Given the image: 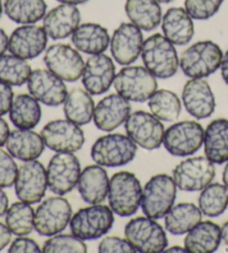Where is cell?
Wrapping results in <instances>:
<instances>
[{
  "instance_id": "obj_31",
  "label": "cell",
  "mask_w": 228,
  "mask_h": 253,
  "mask_svg": "<svg viewBox=\"0 0 228 253\" xmlns=\"http://www.w3.org/2000/svg\"><path fill=\"white\" fill-rule=\"evenodd\" d=\"M9 119L17 128L32 129L36 127L41 120L39 102L32 95H17L10 107Z\"/></svg>"
},
{
  "instance_id": "obj_5",
  "label": "cell",
  "mask_w": 228,
  "mask_h": 253,
  "mask_svg": "<svg viewBox=\"0 0 228 253\" xmlns=\"http://www.w3.org/2000/svg\"><path fill=\"white\" fill-rule=\"evenodd\" d=\"M125 237L136 252L159 253L168 247V239L163 226L146 215L130 220L125 226Z\"/></svg>"
},
{
  "instance_id": "obj_23",
  "label": "cell",
  "mask_w": 228,
  "mask_h": 253,
  "mask_svg": "<svg viewBox=\"0 0 228 253\" xmlns=\"http://www.w3.org/2000/svg\"><path fill=\"white\" fill-rule=\"evenodd\" d=\"M80 11L75 5L61 3L43 17V29L54 41L72 36L80 25Z\"/></svg>"
},
{
  "instance_id": "obj_6",
  "label": "cell",
  "mask_w": 228,
  "mask_h": 253,
  "mask_svg": "<svg viewBox=\"0 0 228 253\" xmlns=\"http://www.w3.org/2000/svg\"><path fill=\"white\" fill-rule=\"evenodd\" d=\"M137 153V146L122 134H107L91 146L90 155L96 164L105 168H118L130 163Z\"/></svg>"
},
{
  "instance_id": "obj_7",
  "label": "cell",
  "mask_w": 228,
  "mask_h": 253,
  "mask_svg": "<svg viewBox=\"0 0 228 253\" xmlns=\"http://www.w3.org/2000/svg\"><path fill=\"white\" fill-rule=\"evenodd\" d=\"M113 85L117 94L135 103L146 102L157 90L156 77L142 66L124 67L116 75Z\"/></svg>"
},
{
  "instance_id": "obj_38",
  "label": "cell",
  "mask_w": 228,
  "mask_h": 253,
  "mask_svg": "<svg viewBox=\"0 0 228 253\" xmlns=\"http://www.w3.org/2000/svg\"><path fill=\"white\" fill-rule=\"evenodd\" d=\"M6 224L12 234L23 237L33 232L35 229V212L32 204L16 202L6 212Z\"/></svg>"
},
{
  "instance_id": "obj_33",
  "label": "cell",
  "mask_w": 228,
  "mask_h": 253,
  "mask_svg": "<svg viewBox=\"0 0 228 253\" xmlns=\"http://www.w3.org/2000/svg\"><path fill=\"white\" fill-rule=\"evenodd\" d=\"M200 209L192 203H179L174 206L165 215V228L174 235H182L201 221Z\"/></svg>"
},
{
  "instance_id": "obj_55",
  "label": "cell",
  "mask_w": 228,
  "mask_h": 253,
  "mask_svg": "<svg viewBox=\"0 0 228 253\" xmlns=\"http://www.w3.org/2000/svg\"><path fill=\"white\" fill-rule=\"evenodd\" d=\"M2 10H3L2 2H1V0H0V17H1V15H2Z\"/></svg>"
},
{
  "instance_id": "obj_12",
  "label": "cell",
  "mask_w": 228,
  "mask_h": 253,
  "mask_svg": "<svg viewBox=\"0 0 228 253\" xmlns=\"http://www.w3.org/2000/svg\"><path fill=\"white\" fill-rule=\"evenodd\" d=\"M215 167L212 161L204 156L184 160L173 171V178L177 189L186 192H197L213 182Z\"/></svg>"
},
{
  "instance_id": "obj_37",
  "label": "cell",
  "mask_w": 228,
  "mask_h": 253,
  "mask_svg": "<svg viewBox=\"0 0 228 253\" xmlns=\"http://www.w3.org/2000/svg\"><path fill=\"white\" fill-rule=\"evenodd\" d=\"M32 72L26 59L12 54L0 56V82L10 86H23L28 82Z\"/></svg>"
},
{
  "instance_id": "obj_13",
  "label": "cell",
  "mask_w": 228,
  "mask_h": 253,
  "mask_svg": "<svg viewBox=\"0 0 228 253\" xmlns=\"http://www.w3.org/2000/svg\"><path fill=\"white\" fill-rule=\"evenodd\" d=\"M45 145L57 153H75L81 150L85 135L79 125L68 120H56L47 123L41 130Z\"/></svg>"
},
{
  "instance_id": "obj_51",
  "label": "cell",
  "mask_w": 228,
  "mask_h": 253,
  "mask_svg": "<svg viewBox=\"0 0 228 253\" xmlns=\"http://www.w3.org/2000/svg\"><path fill=\"white\" fill-rule=\"evenodd\" d=\"M57 1H59L61 3H69V5H81V3H85L87 1H89V0H57Z\"/></svg>"
},
{
  "instance_id": "obj_44",
  "label": "cell",
  "mask_w": 228,
  "mask_h": 253,
  "mask_svg": "<svg viewBox=\"0 0 228 253\" xmlns=\"http://www.w3.org/2000/svg\"><path fill=\"white\" fill-rule=\"evenodd\" d=\"M14 102V90L11 86L0 82V117L9 113Z\"/></svg>"
},
{
  "instance_id": "obj_42",
  "label": "cell",
  "mask_w": 228,
  "mask_h": 253,
  "mask_svg": "<svg viewBox=\"0 0 228 253\" xmlns=\"http://www.w3.org/2000/svg\"><path fill=\"white\" fill-rule=\"evenodd\" d=\"M98 251L100 253H134L136 250L134 247L121 238L118 237H106L99 243Z\"/></svg>"
},
{
  "instance_id": "obj_22",
  "label": "cell",
  "mask_w": 228,
  "mask_h": 253,
  "mask_svg": "<svg viewBox=\"0 0 228 253\" xmlns=\"http://www.w3.org/2000/svg\"><path fill=\"white\" fill-rule=\"evenodd\" d=\"M130 111L129 100L119 94H111L96 105L93 117L94 123L98 129L112 132L125 123L130 115Z\"/></svg>"
},
{
  "instance_id": "obj_3",
  "label": "cell",
  "mask_w": 228,
  "mask_h": 253,
  "mask_svg": "<svg viewBox=\"0 0 228 253\" xmlns=\"http://www.w3.org/2000/svg\"><path fill=\"white\" fill-rule=\"evenodd\" d=\"M177 186L168 174H156L152 176L143 189L142 210L151 219L158 220L170 211L176 200Z\"/></svg>"
},
{
  "instance_id": "obj_49",
  "label": "cell",
  "mask_w": 228,
  "mask_h": 253,
  "mask_svg": "<svg viewBox=\"0 0 228 253\" xmlns=\"http://www.w3.org/2000/svg\"><path fill=\"white\" fill-rule=\"evenodd\" d=\"M221 74L224 82L228 85V50L223 56V60L221 64Z\"/></svg>"
},
{
  "instance_id": "obj_10",
  "label": "cell",
  "mask_w": 228,
  "mask_h": 253,
  "mask_svg": "<svg viewBox=\"0 0 228 253\" xmlns=\"http://www.w3.org/2000/svg\"><path fill=\"white\" fill-rule=\"evenodd\" d=\"M125 129L136 145L152 151L159 148L164 142L165 128L160 120L145 111L131 113L125 122Z\"/></svg>"
},
{
  "instance_id": "obj_54",
  "label": "cell",
  "mask_w": 228,
  "mask_h": 253,
  "mask_svg": "<svg viewBox=\"0 0 228 253\" xmlns=\"http://www.w3.org/2000/svg\"><path fill=\"white\" fill-rule=\"evenodd\" d=\"M157 1H158L159 3H169V2L174 1V0H157Z\"/></svg>"
},
{
  "instance_id": "obj_36",
  "label": "cell",
  "mask_w": 228,
  "mask_h": 253,
  "mask_svg": "<svg viewBox=\"0 0 228 253\" xmlns=\"http://www.w3.org/2000/svg\"><path fill=\"white\" fill-rule=\"evenodd\" d=\"M198 204L201 213L206 216L222 215L228 208V187L221 183H210L201 190Z\"/></svg>"
},
{
  "instance_id": "obj_41",
  "label": "cell",
  "mask_w": 228,
  "mask_h": 253,
  "mask_svg": "<svg viewBox=\"0 0 228 253\" xmlns=\"http://www.w3.org/2000/svg\"><path fill=\"white\" fill-rule=\"evenodd\" d=\"M14 159L9 152L0 148V186L1 187L15 185L19 169Z\"/></svg>"
},
{
  "instance_id": "obj_24",
  "label": "cell",
  "mask_w": 228,
  "mask_h": 253,
  "mask_svg": "<svg viewBox=\"0 0 228 253\" xmlns=\"http://www.w3.org/2000/svg\"><path fill=\"white\" fill-rule=\"evenodd\" d=\"M109 180L102 165H89L81 172L77 183L78 192L86 203L99 204L108 196Z\"/></svg>"
},
{
  "instance_id": "obj_14",
  "label": "cell",
  "mask_w": 228,
  "mask_h": 253,
  "mask_svg": "<svg viewBox=\"0 0 228 253\" xmlns=\"http://www.w3.org/2000/svg\"><path fill=\"white\" fill-rule=\"evenodd\" d=\"M43 62L52 74L69 83L79 80L85 68L79 51L66 43H55L48 48Z\"/></svg>"
},
{
  "instance_id": "obj_30",
  "label": "cell",
  "mask_w": 228,
  "mask_h": 253,
  "mask_svg": "<svg viewBox=\"0 0 228 253\" xmlns=\"http://www.w3.org/2000/svg\"><path fill=\"white\" fill-rule=\"evenodd\" d=\"M125 11L130 23L145 32L156 29L163 19L157 0H126Z\"/></svg>"
},
{
  "instance_id": "obj_20",
  "label": "cell",
  "mask_w": 228,
  "mask_h": 253,
  "mask_svg": "<svg viewBox=\"0 0 228 253\" xmlns=\"http://www.w3.org/2000/svg\"><path fill=\"white\" fill-rule=\"evenodd\" d=\"M48 35L43 27L24 25L16 28L9 37L8 50L23 59H34L46 49Z\"/></svg>"
},
{
  "instance_id": "obj_50",
  "label": "cell",
  "mask_w": 228,
  "mask_h": 253,
  "mask_svg": "<svg viewBox=\"0 0 228 253\" xmlns=\"http://www.w3.org/2000/svg\"><path fill=\"white\" fill-rule=\"evenodd\" d=\"M222 239L224 243L228 247V221L225 222L224 225L222 226Z\"/></svg>"
},
{
  "instance_id": "obj_8",
  "label": "cell",
  "mask_w": 228,
  "mask_h": 253,
  "mask_svg": "<svg viewBox=\"0 0 228 253\" xmlns=\"http://www.w3.org/2000/svg\"><path fill=\"white\" fill-rule=\"evenodd\" d=\"M114 224L111 207L91 204L76 212L70 220L72 234L81 240H96L104 237Z\"/></svg>"
},
{
  "instance_id": "obj_17",
  "label": "cell",
  "mask_w": 228,
  "mask_h": 253,
  "mask_svg": "<svg viewBox=\"0 0 228 253\" xmlns=\"http://www.w3.org/2000/svg\"><path fill=\"white\" fill-rule=\"evenodd\" d=\"M143 45L142 29L133 23H122L114 32L111 39L112 56L116 63L128 66L138 59Z\"/></svg>"
},
{
  "instance_id": "obj_39",
  "label": "cell",
  "mask_w": 228,
  "mask_h": 253,
  "mask_svg": "<svg viewBox=\"0 0 228 253\" xmlns=\"http://www.w3.org/2000/svg\"><path fill=\"white\" fill-rule=\"evenodd\" d=\"M45 253H59V252H75L86 253L87 246L84 240L75 237L74 234H56L48 239L42 247Z\"/></svg>"
},
{
  "instance_id": "obj_34",
  "label": "cell",
  "mask_w": 228,
  "mask_h": 253,
  "mask_svg": "<svg viewBox=\"0 0 228 253\" xmlns=\"http://www.w3.org/2000/svg\"><path fill=\"white\" fill-rule=\"evenodd\" d=\"M3 11L10 20L20 25H33L46 16L45 0H6Z\"/></svg>"
},
{
  "instance_id": "obj_16",
  "label": "cell",
  "mask_w": 228,
  "mask_h": 253,
  "mask_svg": "<svg viewBox=\"0 0 228 253\" xmlns=\"http://www.w3.org/2000/svg\"><path fill=\"white\" fill-rule=\"evenodd\" d=\"M47 187V169L39 161H27L19 168L15 191L20 201L29 204L39 203L45 196Z\"/></svg>"
},
{
  "instance_id": "obj_9",
  "label": "cell",
  "mask_w": 228,
  "mask_h": 253,
  "mask_svg": "<svg viewBox=\"0 0 228 253\" xmlns=\"http://www.w3.org/2000/svg\"><path fill=\"white\" fill-rule=\"evenodd\" d=\"M205 130L195 121L175 123L165 130L164 146L168 153L185 158L196 153L204 143Z\"/></svg>"
},
{
  "instance_id": "obj_35",
  "label": "cell",
  "mask_w": 228,
  "mask_h": 253,
  "mask_svg": "<svg viewBox=\"0 0 228 253\" xmlns=\"http://www.w3.org/2000/svg\"><path fill=\"white\" fill-rule=\"evenodd\" d=\"M152 114L164 122H175L182 112V103L178 96L167 89L156 90L148 99Z\"/></svg>"
},
{
  "instance_id": "obj_4",
  "label": "cell",
  "mask_w": 228,
  "mask_h": 253,
  "mask_svg": "<svg viewBox=\"0 0 228 253\" xmlns=\"http://www.w3.org/2000/svg\"><path fill=\"white\" fill-rule=\"evenodd\" d=\"M223 51L212 41L197 42L184 51L179 59L183 73L190 78H206L221 67Z\"/></svg>"
},
{
  "instance_id": "obj_25",
  "label": "cell",
  "mask_w": 228,
  "mask_h": 253,
  "mask_svg": "<svg viewBox=\"0 0 228 253\" xmlns=\"http://www.w3.org/2000/svg\"><path fill=\"white\" fill-rule=\"evenodd\" d=\"M164 36L177 46L187 45L194 37L195 27L192 18L185 8L173 7L165 12L161 19Z\"/></svg>"
},
{
  "instance_id": "obj_29",
  "label": "cell",
  "mask_w": 228,
  "mask_h": 253,
  "mask_svg": "<svg viewBox=\"0 0 228 253\" xmlns=\"http://www.w3.org/2000/svg\"><path fill=\"white\" fill-rule=\"evenodd\" d=\"M205 156L214 164H223L228 161V121L217 119L210 122L205 129Z\"/></svg>"
},
{
  "instance_id": "obj_1",
  "label": "cell",
  "mask_w": 228,
  "mask_h": 253,
  "mask_svg": "<svg viewBox=\"0 0 228 253\" xmlns=\"http://www.w3.org/2000/svg\"><path fill=\"white\" fill-rule=\"evenodd\" d=\"M143 63L156 78L167 80L177 73L179 58L174 43L160 34L152 35L144 42Z\"/></svg>"
},
{
  "instance_id": "obj_46",
  "label": "cell",
  "mask_w": 228,
  "mask_h": 253,
  "mask_svg": "<svg viewBox=\"0 0 228 253\" xmlns=\"http://www.w3.org/2000/svg\"><path fill=\"white\" fill-rule=\"evenodd\" d=\"M10 129L7 122L0 117V147L6 145L7 139L9 137Z\"/></svg>"
},
{
  "instance_id": "obj_43",
  "label": "cell",
  "mask_w": 228,
  "mask_h": 253,
  "mask_svg": "<svg viewBox=\"0 0 228 253\" xmlns=\"http://www.w3.org/2000/svg\"><path fill=\"white\" fill-rule=\"evenodd\" d=\"M9 253H39L42 252V249L33 239L26 238L25 235L15 239L10 244Z\"/></svg>"
},
{
  "instance_id": "obj_18",
  "label": "cell",
  "mask_w": 228,
  "mask_h": 253,
  "mask_svg": "<svg viewBox=\"0 0 228 253\" xmlns=\"http://www.w3.org/2000/svg\"><path fill=\"white\" fill-rule=\"evenodd\" d=\"M28 90L38 102L47 106H59L67 97V87L63 80L49 69H35L27 82Z\"/></svg>"
},
{
  "instance_id": "obj_47",
  "label": "cell",
  "mask_w": 228,
  "mask_h": 253,
  "mask_svg": "<svg viewBox=\"0 0 228 253\" xmlns=\"http://www.w3.org/2000/svg\"><path fill=\"white\" fill-rule=\"evenodd\" d=\"M8 206H9V200H8V196L5 193V191H3L2 187L0 186V216L6 214Z\"/></svg>"
},
{
  "instance_id": "obj_53",
  "label": "cell",
  "mask_w": 228,
  "mask_h": 253,
  "mask_svg": "<svg viewBox=\"0 0 228 253\" xmlns=\"http://www.w3.org/2000/svg\"><path fill=\"white\" fill-rule=\"evenodd\" d=\"M166 252H188L186 250V248H182V247H173L169 248L167 250H165Z\"/></svg>"
},
{
  "instance_id": "obj_52",
  "label": "cell",
  "mask_w": 228,
  "mask_h": 253,
  "mask_svg": "<svg viewBox=\"0 0 228 253\" xmlns=\"http://www.w3.org/2000/svg\"><path fill=\"white\" fill-rule=\"evenodd\" d=\"M223 182L228 187V161L226 163V167L224 168V172H223Z\"/></svg>"
},
{
  "instance_id": "obj_2",
  "label": "cell",
  "mask_w": 228,
  "mask_h": 253,
  "mask_svg": "<svg viewBox=\"0 0 228 253\" xmlns=\"http://www.w3.org/2000/svg\"><path fill=\"white\" fill-rule=\"evenodd\" d=\"M143 189L134 173L120 171L114 174L109 183L108 201L114 213L119 216H130L142 204Z\"/></svg>"
},
{
  "instance_id": "obj_26",
  "label": "cell",
  "mask_w": 228,
  "mask_h": 253,
  "mask_svg": "<svg viewBox=\"0 0 228 253\" xmlns=\"http://www.w3.org/2000/svg\"><path fill=\"white\" fill-rule=\"evenodd\" d=\"M45 142L41 135L32 129L17 128L12 130L7 139V151L15 159L24 161L37 160L45 151Z\"/></svg>"
},
{
  "instance_id": "obj_40",
  "label": "cell",
  "mask_w": 228,
  "mask_h": 253,
  "mask_svg": "<svg viewBox=\"0 0 228 253\" xmlns=\"http://www.w3.org/2000/svg\"><path fill=\"white\" fill-rule=\"evenodd\" d=\"M224 0H185V9L192 19L207 20L221 9Z\"/></svg>"
},
{
  "instance_id": "obj_19",
  "label": "cell",
  "mask_w": 228,
  "mask_h": 253,
  "mask_svg": "<svg viewBox=\"0 0 228 253\" xmlns=\"http://www.w3.org/2000/svg\"><path fill=\"white\" fill-rule=\"evenodd\" d=\"M116 77V67L109 56L91 55L85 64L82 85L91 95H102L111 88Z\"/></svg>"
},
{
  "instance_id": "obj_45",
  "label": "cell",
  "mask_w": 228,
  "mask_h": 253,
  "mask_svg": "<svg viewBox=\"0 0 228 253\" xmlns=\"http://www.w3.org/2000/svg\"><path fill=\"white\" fill-rule=\"evenodd\" d=\"M12 232L8 228L7 224H3L0 222V251L3 250L11 241Z\"/></svg>"
},
{
  "instance_id": "obj_28",
  "label": "cell",
  "mask_w": 228,
  "mask_h": 253,
  "mask_svg": "<svg viewBox=\"0 0 228 253\" xmlns=\"http://www.w3.org/2000/svg\"><path fill=\"white\" fill-rule=\"evenodd\" d=\"M222 228L212 221H200L187 232L184 244L190 253H212L222 242Z\"/></svg>"
},
{
  "instance_id": "obj_48",
  "label": "cell",
  "mask_w": 228,
  "mask_h": 253,
  "mask_svg": "<svg viewBox=\"0 0 228 253\" xmlns=\"http://www.w3.org/2000/svg\"><path fill=\"white\" fill-rule=\"evenodd\" d=\"M8 45H9V38H8L5 30L0 28V56L6 53Z\"/></svg>"
},
{
  "instance_id": "obj_32",
  "label": "cell",
  "mask_w": 228,
  "mask_h": 253,
  "mask_svg": "<svg viewBox=\"0 0 228 253\" xmlns=\"http://www.w3.org/2000/svg\"><path fill=\"white\" fill-rule=\"evenodd\" d=\"M94 112V99L86 89L75 88L67 94L64 102V113L68 121L79 126L86 125L93 120Z\"/></svg>"
},
{
  "instance_id": "obj_21",
  "label": "cell",
  "mask_w": 228,
  "mask_h": 253,
  "mask_svg": "<svg viewBox=\"0 0 228 253\" xmlns=\"http://www.w3.org/2000/svg\"><path fill=\"white\" fill-rule=\"evenodd\" d=\"M183 103L188 114L197 120L212 116L215 111V96L207 81L204 78H191L184 86Z\"/></svg>"
},
{
  "instance_id": "obj_15",
  "label": "cell",
  "mask_w": 228,
  "mask_h": 253,
  "mask_svg": "<svg viewBox=\"0 0 228 253\" xmlns=\"http://www.w3.org/2000/svg\"><path fill=\"white\" fill-rule=\"evenodd\" d=\"M80 174V162L74 153H57L47 168L48 189L58 195L67 194L77 185Z\"/></svg>"
},
{
  "instance_id": "obj_11",
  "label": "cell",
  "mask_w": 228,
  "mask_h": 253,
  "mask_svg": "<svg viewBox=\"0 0 228 253\" xmlns=\"http://www.w3.org/2000/svg\"><path fill=\"white\" fill-rule=\"evenodd\" d=\"M73 210L67 200L51 196L40 203L35 212V230L42 237L60 233L72 220Z\"/></svg>"
},
{
  "instance_id": "obj_27",
  "label": "cell",
  "mask_w": 228,
  "mask_h": 253,
  "mask_svg": "<svg viewBox=\"0 0 228 253\" xmlns=\"http://www.w3.org/2000/svg\"><path fill=\"white\" fill-rule=\"evenodd\" d=\"M73 45L78 51L97 55L103 54L111 45V37L108 30L102 25L95 23H86L78 26L72 35Z\"/></svg>"
}]
</instances>
